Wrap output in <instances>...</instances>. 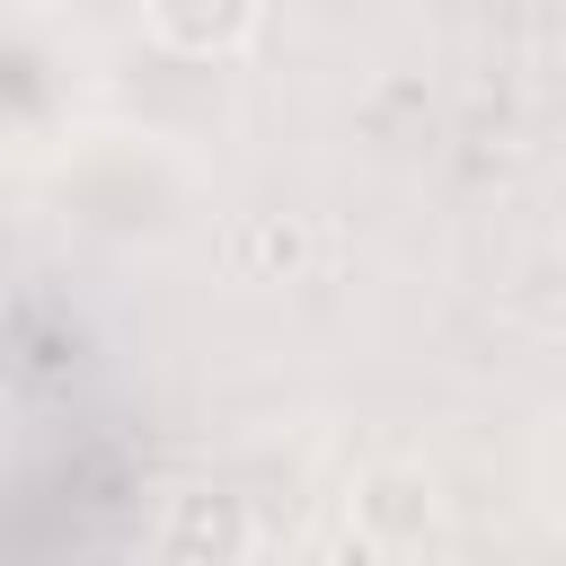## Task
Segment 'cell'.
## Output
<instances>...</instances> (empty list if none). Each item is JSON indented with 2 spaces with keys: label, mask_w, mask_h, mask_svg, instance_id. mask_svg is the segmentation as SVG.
<instances>
[{
  "label": "cell",
  "mask_w": 566,
  "mask_h": 566,
  "mask_svg": "<svg viewBox=\"0 0 566 566\" xmlns=\"http://www.w3.org/2000/svg\"><path fill=\"white\" fill-rule=\"evenodd\" d=\"M265 35L256 9H142V44L159 53H186V62H230Z\"/></svg>",
  "instance_id": "6da1fadb"
}]
</instances>
